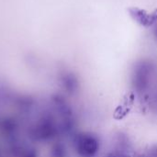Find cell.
<instances>
[{
  "instance_id": "7a4b0ae2",
  "label": "cell",
  "mask_w": 157,
  "mask_h": 157,
  "mask_svg": "<svg viewBox=\"0 0 157 157\" xmlns=\"http://www.w3.org/2000/svg\"><path fill=\"white\" fill-rule=\"evenodd\" d=\"M127 11L130 17L144 28H151L157 24V8L148 12L147 10L138 6H131Z\"/></svg>"
},
{
  "instance_id": "277c9868",
  "label": "cell",
  "mask_w": 157,
  "mask_h": 157,
  "mask_svg": "<svg viewBox=\"0 0 157 157\" xmlns=\"http://www.w3.org/2000/svg\"><path fill=\"white\" fill-rule=\"evenodd\" d=\"M155 37H156L157 39V27L155 28Z\"/></svg>"
},
{
  "instance_id": "6da1fadb",
  "label": "cell",
  "mask_w": 157,
  "mask_h": 157,
  "mask_svg": "<svg viewBox=\"0 0 157 157\" xmlns=\"http://www.w3.org/2000/svg\"><path fill=\"white\" fill-rule=\"evenodd\" d=\"M77 154L82 157H93L98 151L99 144L98 140L90 134H79L75 141Z\"/></svg>"
},
{
  "instance_id": "3957f363",
  "label": "cell",
  "mask_w": 157,
  "mask_h": 157,
  "mask_svg": "<svg viewBox=\"0 0 157 157\" xmlns=\"http://www.w3.org/2000/svg\"><path fill=\"white\" fill-rule=\"evenodd\" d=\"M133 103H134V95L131 93L128 96V98L124 100L123 104H121L116 108L113 114V118L117 121H121L124 119L129 114Z\"/></svg>"
}]
</instances>
